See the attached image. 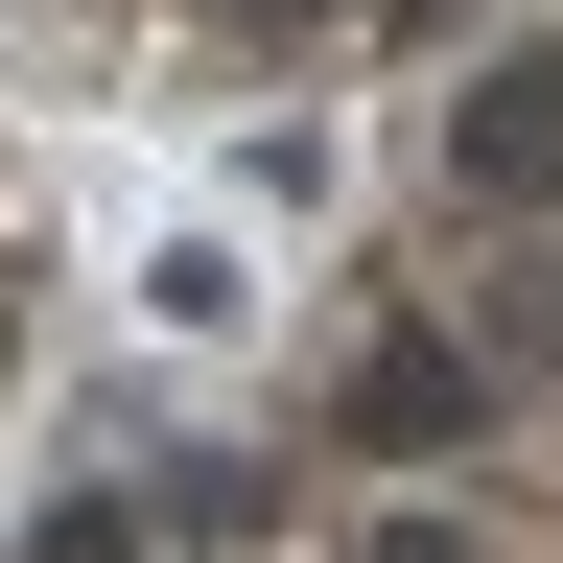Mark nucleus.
Segmentation results:
<instances>
[{
	"label": "nucleus",
	"mask_w": 563,
	"mask_h": 563,
	"mask_svg": "<svg viewBox=\"0 0 563 563\" xmlns=\"http://www.w3.org/2000/svg\"><path fill=\"white\" fill-rule=\"evenodd\" d=\"M493 329H517V376H563V282H517V306H493Z\"/></svg>",
	"instance_id": "obj_3"
},
{
	"label": "nucleus",
	"mask_w": 563,
	"mask_h": 563,
	"mask_svg": "<svg viewBox=\"0 0 563 563\" xmlns=\"http://www.w3.org/2000/svg\"><path fill=\"white\" fill-rule=\"evenodd\" d=\"M470 422H493V352H446V329L352 352V446H470Z\"/></svg>",
	"instance_id": "obj_2"
},
{
	"label": "nucleus",
	"mask_w": 563,
	"mask_h": 563,
	"mask_svg": "<svg viewBox=\"0 0 563 563\" xmlns=\"http://www.w3.org/2000/svg\"><path fill=\"white\" fill-rule=\"evenodd\" d=\"M376 563H470V540H446V517H376Z\"/></svg>",
	"instance_id": "obj_5"
},
{
	"label": "nucleus",
	"mask_w": 563,
	"mask_h": 563,
	"mask_svg": "<svg viewBox=\"0 0 563 563\" xmlns=\"http://www.w3.org/2000/svg\"><path fill=\"white\" fill-rule=\"evenodd\" d=\"M211 24H282V47H306V24H352V0H211Z\"/></svg>",
	"instance_id": "obj_4"
},
{
	"label": "nucleus",
	"mask_w": 563,
	"mask_h": 563,
	"mask_svg": "<svg viewBox=\"0 0 563 563\" xmlns=\"http://www.w3.org/2000/svg\"><path fill=\"white\" fill-rule=\"evenodd\" d=\"M446 188L470 211H563V70H470L446 95Z\"/></svg>",
	"instance_id": "obj_1"
}]
</instances>
